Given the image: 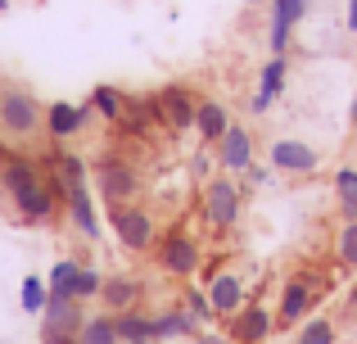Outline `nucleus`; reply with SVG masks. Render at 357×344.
<instances>
[{"label":"nucleus","instance_id":"f257e3e1","mask_svg":"<svg viewBox=\"0 0 357 344\" xmlns=\"http://www.w3.org/2000/svg\"><path fill=\"white\" fill-rule=\"evenodd\" d=\"M41 127H45L41 100L27 87L5 82V87H0V136H9V141H32Z\"/></svg>","mask_w":357,"mask_h":344},{"label":"nucleus","instance_id":"f03ea898","mask_svg":"<svg viewBox=\"0 0 357 344\" xmlns=\"http://www.w3.org/2000/svg\"><path fill=\"white\" fill-rule=\"evenodd\" d=\"M326 299V276L321 272H294L280 285V308H276V327H298L317 313V304Z\"/></svg>","mask_w":357,"mask_h":344},{"label":"nucleus","instance_id":"7ed1b4c3","mask_svg":"<svg viewBox=\"0 0 357 344\" xmlns=\"http://www.w3.org/2000/svg\"><path fill=\"white\" fill-rule=\"evenodd\" d=\"M240 204H244V195H240V186L231 181V177H213V181H204L199 213H204V222H208V227L231 231L240 222Z\"/></svg>","mask_w":357,"mask_h":344},{"label":"nucleus","instance_id":"20e7f679","mask_svg":"<svg viewBox=\"0 0 357 344\" xmlns=\"http://www.w3.org/2000/svg\"><path fill=\"white\" fill-rule=\"evenodd\" d=\"M109 222H114L118 245L131 249V254H145V249L158 245V227H154V218H149V209H140V204H118V209H109Z\"/></svg>","mask_w":357,"mask_h":344},{"label":"nucleus","instance_id":"39448f33","mask_svg":"<svg viewBox=\"0 0 357 344\" xmlns=\"http://www.w3.org/2000/svg\"><path fill=\"white\" fill-rule=\"evenodd\" d=\"M204 294H208V304H213V317H222V322H231L236 313H244V304H249V285H244L240 267H218V272H208Z\"/></svg>","mask_w":357,"mask_h":344},{"label":"nucleus","instance_id":"423d86ee","mask_svg":"<svg viewBox=\"0 0 357 344\" xmlns=\"http://www.w3.org/2000/svg\"><path fill=\"white\" fill-rule=\"evenodd\" d=\"M59 204H63V186H59V177H54V172H45L36 186H27V190H18V195H14L18 218L32 222V227H41V222H54Z\"/></svg>","mask_w":357,"mask_h":344},{"label":"nucleus","instance_id":"0eeeda50","mask_svg":"<svg viewBox=\"0 0 357 344\" xmlns=\"http://www.w3.org/2000/svg\"><path fill=\"white\" fill-rule=\"evenodd\" d=\"M158 267H163L167 276H195L204 267V249L199 240L190 236V231H167L163 240H158Z\"/></svg>","mask_w":357,"mask_h":344},{"label":"nucleus","instance_id":"6e6552de","mask_svg":"<svg viewBox=\"0 0 357 344\" xmlns=\"http://www.w3.org/2000/svg\"><path fill=\"white\" fill-rule=\"evenodd\" d=\"M96 181H100V195H105L109 209H118V204H131L140 190V177L131 168L127 159H118V154H105V159L96 163Z\"/></svg>","mask_w":357,"mask_h":344},{"label":"nucleus","instance_id":"1a4fd4ad","mask_svg":"<svg viewBox=\"0 0 357 344\" xmlns=\"http://www.w3.org/2000/svg\"><path fill=\"white\" fill-rule=\"evenodd\" d=\"M267 163H271L276 172H289V177H312L317 168H321V154H317L307 141L280 136V141L267 145Z\"/></svg>","mask_w":357,"mask_h":344},{"label":"nucleus","instance_id":"9d476101","mask_svg":"<svg viewBox=\"0 0 357 344\" xmlns=\"http://www.w3.org/2000/svg\"><path fill=\"white\" fill-rule=\"evenodd\" d=\"M307 9H312V0H271V27H267L271 54H289V45H294V27L303 23Z\"/></svg>","mask_w":357,"mask_h":344},{"label":"nucleus","instance_id":"9b49d317","mask_svg":"<svg viewBox=\"0 0 357 344\" xmlns=\"http://www.w3.org/2000/svg\"><path fill=\"white\" fill-rule=\"evenodd\" d=\"M91 118H96L91 100H86V105L54 100V105H45V136H50V141H73V136H82L91 127Z\"/></svg>","mask_w":357,"mask_h":344},{"label":"nucleus","instance_id":"f8f14e48","mask_svg":"<svg viewBox=\"0 0 357 344\" xmlns=\"http://www.w3.org/2000/svg\"><path fill=\"white\" fill-rule=\"evenodd\" d=\"M271 331H276V308H267V304H258V299H249L244 313L231 317V340L236 344H262Z\"/></svg>","mask_w":357,"mask_h":344},{"label":"nucleus","instance_id":"ddd939ff","mask_svg":"<svg viewBox=\"0 0 357 344\" xmlns=\"http://www.w3.org/2000/svg\"><path fill=\"white\" fill-rule=\"evenodd\" d=\"M59 186H63V209H68L73 227L86 240H100V218H96V200H91L86 177H82V181H59Z\"/></svg>","mask_w":357,"mask_h":344},{"label":"nucleus","instance_id":"4468645a","mask_svg":"<svg viewBox=\"0 0 357 344\" xmlns=\"http://www.w3.org/2000/svg\"><path fill=\"white\" fill-rule=\"evenodd\" d=\"M154 100H158V114H163V127H172V132H190L195 127L199 100L190 96V87H163Z\"/></svg>","mask_w":357,"mask_h":344},{"label":"nucleus","instance_id":"2eb2a0df","mask_svg":"<svg viewBox=\"0 0 357 344\" xmlns=\"http://www.w3.org/2000/svg\"><path fill=\"white\" fill-rule=\"evenodd\" d=\"M289 82V54H271L267 63H262V77H258V91H253V114H267L271 105H276V96L285 91Z\"/></svg>","mask_w":357,"mask_h":344},{"label":"nucleus","instance_id":"dca6fc26","mask_svg":"<svg viewBox=\"0 0 357 344\" xmlns=\"http://www.w3.org/2000/svg\"><path fill=\"white\" fill-rule=\"evenodd\" d=\"M218 163L227 172H249L253 168V136L244 123H231V132L218 141Z\"/></svg>","mask_w":357,"mask_h":344},{"label":"nucleus","instance_id":"f3484780","mask_svg":"<svg viewBox=\"0 0 357 344\" xmlns=\"http://www.w3.org/2000/svg\"><path fill=\"white\" fill-rule=\"evenodd\" d=\"M45 327L41 331H63V336H77L86 313H82L77 299H63V294H45V313H41Z\"/></svg>","mask_w":357,"mask_h":344},{"label":"nucleus","instance_id":"a211bd4d","mask_svg":"<svg viewBox=\"0 0 357 344\" xmlns=\"http://www.w3.org/2000/svg\"><path fill=\"white\" fill-rule=\"evenodd\" d=\"M140 294H145V285L136 281V276H127V272H118V276H105V290H100V304H105L109 313H131L140 304Z\"/></svg>","mask_w":357,"mask_h":344},{"label":"nucleus","instance_id":"6ab92c4d","mask_svg":"<svg viewBox=\"0 0 357 344\" xmlns=\"http://www.w3.org/2000/svg\"><path fill=\"white\" fill-rule=\"evenodd\" d=\"M195 132L204 136V145H218L222 136L231 132L227 105H218V100H199V109H195Z\"/></svg>","mask_w":357,"mask_h":344},{"label":"nucleus","instance_id":"aec40b11","mask_svg":"<svg viewBox=\"0 0 357 344\" xmlns=\"http://www.w3.org/2000/svg\"><path fill=\"white\" fill-rule=\"evenodd\" d=\"M41 181V168H36L32 159H23V154H9L5 163H0V186H5V195L14 200L18 190H27V186Z\"/></svg>","mask_w":357,"mask_h":344},{"label":"nucleus","instance_id":"412c9836","mask_svg":"<svg viewBox=\"0 0 357 344\" xmlns=\"http://www.w3.org/2000/svg\"><path fill=\"white\" fill-rule=\"evenodd\" d=\"M185 336H199V322L190 317L185 308H167L154 317V340H185Z\"/></svg>","mask_w":357,"mask_h":344},{"label":"nucleus","instance_id":"4be33fe9","mask_svg":"<svg viewBox=\"0 0 357 344\" xmlns=\"http://www.w3.org/2000/svg\"><path fill=\"white\" fill-rule=\"evenodd\" d=\"M127 105H131V100L122 96L118 87H96V91H91V109H96L105 123H122V118H127Z\"/></svg>","mask_w":357,"mask_h":344},{"label":"nucleus","instance_id":"5701e85b","mask_svg":"<svg viewBox=\"0 0 357 344\" xmlns=\"http://www.w3.org/2000/svg\"><path fill=\"white\" fill-rule=\"evenodd\" d=\"M77 344H122V340H118V322H114V313H100V317H86V322H82Z\"/></svg>","mask_w":357,"mask_h":344},{"label":"nucleus","instance_id":"b1692460","mask_svg":"<svg viewBox=\"0 0 357 344\" xmlns=\"http://www.w3.org/2000/svg\"><path fill=\"white\" fill-rule=\"evenodd\" d=\"M118 340L122 344H131V340H154V317L149 313H140V308H131V313H118Z\"/></svg>","mask_w":357,"mask_h":344},{"label":"nucleus","instance_id":"393cba45","mask_svg":"<svg viewBox=\"0 0 357 344\" xmlns=\"http://www.w3.org/2000/svg\"><path fill=\"white\" fill-rule=\"evenodd\" d=\"M335 204H340L344 222L357 218V168H340V172H335Z\"/></svg>","mask_w":357,"mask_h":344},{"label":"nucleus","instance_id":"a878e982","mask_svg":"<svg viewBox=\"0 0 357 344\" xmlns=\"http://www.w3.org/2000/svg\"><path fill=\"white\" fill-rule=\"evenodd\" d=\"M77 272H82V258H59V263L50 267V276H45V290L73 299V281H77Z\"/></svg>","mask_w":357,"mask_h":344},{"label":"nucleus","instance_id":"bb28decb","mask_svg":"<svg viewBox=\"0 0 357 344\" xmlns=\"http://www.w3.org/2000/svg\"><path fill=\"white\" fill-rule=\"evenodd\" d=\"M335 263H340L344 272H353V267H357V218L344 222V227L335 231Z\"/></svg>","mask_w":357,"mask_h":344},{"label":"nucleus","instance_id":"cd10ccee","mask_svg":"<svg viewBox=\"0 0 357 344\" xmlns=\"http://www.w3.org/2000/svg\"><path fill=\"white\" fill-rule=\"evenodd\" d=\"M294 344H335V322L331 317H307L303 327H298Z\"/></svg>","mask_w":357,"mask_h":344},{"label":"nucleus","instance_id":"c85d7f7f","mask_svg":"<svg viewBox=\"0 0 357 344\" xmlns=\"http://www.w3.org/2000/svg\"><path fill=\"white\" fill-rule=\"evenodd\" d=\"M45 281L41 276H23V290H18V299H23V313H32V317H41L45 313Z\"/></svg>","mask_w":357,"mask_h":344},{"label":"nucleus","instance_id":"c756f323","mask_svg":"<svg viewBox=\"0 0 357 344\" xmlns=\"http://www.w3.org/2000/svg\"><path fill=\"white\" fill-rule=\"evenodd\" d=\"M100 290H105V276H100L96 267H86V263H82L77 281H73V299H77V304H86V299H100Z\"/></svg>","mask_w":357,"mask_h":344},{"label":"nucleus","instance_id":"7c9ffc66","mask_svg":"<svg viewBox=\"0 0 357 344\" xmlns=\"http://www.w3.org/2000/svg\"><path fill=\"white\" fill-rule=\"evenodd\" d=\"M181 308L190 313L199 327H204V322H213V304H208V294H204V290H185V304H181Z\"/></svg>","mask_w":357,"mask_h":344},{"label":"nucleus","instance_id":"2f4dec72","mask_svg":"<svg viewBox=\"0 0 357 344\" xmlns=\"http://www.w3.org/2000/svg\"><path fill=\"white\" fill-rule=\"evenodd\" d=\"M41 344H77V336H63V331H41Z\"/></svg>","mask_w":357,"mask_h":344},{"label":"nucleus","instance_id":"473e14b6","mask_svg":"<svg viewBox=\"0 0 357 344\" xmlns=\"http://www.w3.org/2000/svg\"><path fill=\"white\" fill-rule=\"evenodd\" d=\"M244 177H249V181H253V186H262V181H267V168H258V163H253V168H249V172H244Z\"/></svg>","mask_w":357,"mask_h":344},{"label":"nucleus","instance_id":"72a5a7b5","mask_svg":"<svg viewBox=\"0 0 357 344\" xmlns=\"http://www.w3.org/2000/svg\"><path fill=\"white\" fill-rule=\"evenodd\" d=\"M349 32L357 36V0H349Z\"/></svg>","mask_w":357,"mask_h":344},{"label":"nucleus","instance_id":"f704fd0d","mask_svg":"<svg viewBox=\"0 0 357 344\" xmlns=\"http://www.w3.org/2000/svg\"><path fill=\"white\" fill-rule=\"evenodd\" d=\"M190 344H227V340H218V336H195Z\"/></svg>","mask_w":357,"mask_h":344},{"label":"nucleus","instance_id":"c9c22d12","mask_svg":"<svg viewBox=\"0 0 357 344\" xmlns=\"http://www.w3.org/2000/svg\"><path fill=\"white\" fill-rule=\"evenodd\" d=\"M349 123L357 127V96H353V109H349Z\"/></svg>","mask_w":357,"mask_h":344},{"label":"nucleus","instance_id":"e433bc0d","mask_svg":"<svg viewBox=\"0 0 357 344\" xmlns=\"http://www.w3.org/2000/svg\"><path fill=\"white\" fill-rule=\"evenodd\" d=\"M349 308H357V285H353V299H349Z\"/></svg>","mask_w":357,"mask_h":344},{"label":"nucleus","instance_id":"4c0bfd02","mask_svg":"<svg viewBox=\"0 0 357 344\" xmlns=\"http://www.w3.org/2000/svg\"><path fill=\"white\" fill-rule=\"evenodd\" d=\"M131 344H158V340H131Z\"/></svg>","mask_w":357,"mask_h":344},{"label":"nucleus","instance_id":"58836bf2","mask_svg":"<svg viewBox=\"0 0 357 344\" xmlns=\"http://www.w3.org/2000/svg\"><path fill=\"white\" fill-rule=\"evenodd\" d=\"M244 5H262V0H244Z\"/></svg>","mask_w":357,"mask_h":344},{"label":"nucleus","instance_id":"ea45409f","mask_svg":"<svg viewBox=\"0 0 357 344\" xmlns=\"http://www.w3.org/2000/svg\"><path fill=\"white\" fill-rule=\"evenodd\" d=\"M353 159H357V154H353ZM353 168H357V163H353Z\"/></svg>","mask_w":357,"mask_h":344}]
</instances>
